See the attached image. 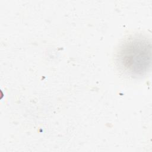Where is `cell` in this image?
I'll return each instance as SVG.
<instances>
[{"mask_svg":"<svg viewBox=\"0 0 152 152\" xmlns=\"http://www.w3.org/2000/svg\"><path fill=\"white\" fill-rule=\"evenodd\" d=\"M116 62L125 74L133 77L145 75L151 63V43L145 37L134 36L119 48Z\"/></svg>","mask_w":152,"mask_h":152,"instance_id":"6da1fadb","label":"cell"}]
</instances>
